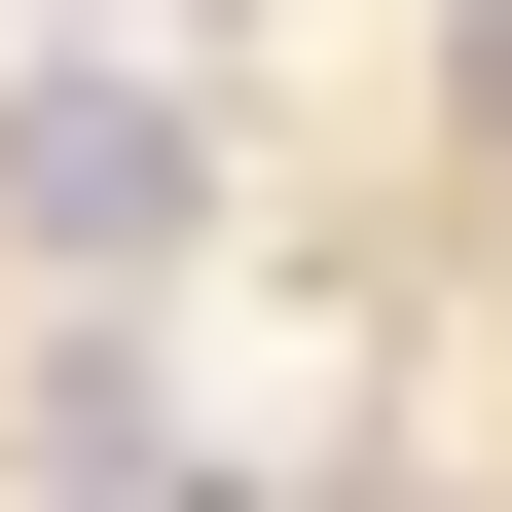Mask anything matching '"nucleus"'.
Here are the masks:
<instances>
[{
	"mask_svg": "<svg viewBox=\"0 0 512 512\" xmlns=\"http://www.w3.org/2000/svg\"><path fill=\"white\" fill-rule=\"evenodd\" d=\"M183 220H220V110L183 74H0V256L37 293H147Z\"/></svg>",
	"mask_w": 512,
	"mask_h": 512,
	"instance_id": "nucleus-1",
	"label": "nucleus"
},
{
	"mask_svg": "<svg viewBox=\"0 0 512 512\" xmlns=\"http://www.w3.org/2000/svg\"><path fill=\"white\" fill-rule=\"evenodd\" d=\"M37 512H220V476H183V403H147V366H110V330L37 366Z\"/></svg>",
	"mask_w": 512,
	"mask_h": 512,
	"instance_id": "nucleus-2",
	"label": "nucleus"
}]
</instances>
